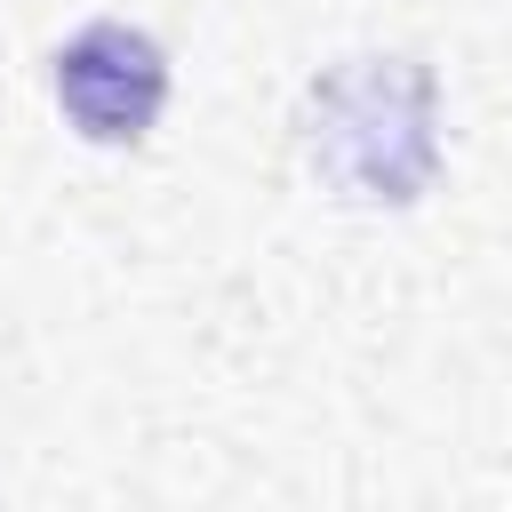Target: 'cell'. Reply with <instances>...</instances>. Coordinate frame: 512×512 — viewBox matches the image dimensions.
I'll list each match as a JSON object with an SVG mask.
<instances>
[{
    "instance_id": "1",
    "label": "cell",
    "mask_w": 512,
    "mask_h": 512,
    "mask_svg": "<svg viewBox=\"0 0 512 512\" xmlns=\"http://www.w3.org/2000/svg\"><path fill=\"white\" fill-rule=\"evenodd\" d=\"M312 168L352 200H416L440 168V96L408 56H352L312 88Z\"/></svg>"
},
{
    "instance_id": "2",
    "label": "cell",
    "mask_w": 512,
    "mask_h": 512,
    "mask_svg": "<svg viewBox=\"0 0 512 512\" xmlns=\"http://www.w3.org/2000/svg\"><path fill=\"white\" fill-rule=\"evenodd\" d=\"M56 104L88 144H136L168 104V56L136 24H80L56 48Z\"/></svg>"
}]
</instances>
